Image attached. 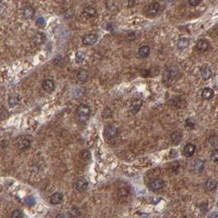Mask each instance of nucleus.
<instances>
[{
  "label": "nucleus",
  "instance_id": "1",
  "mask_svg": "<svg viewBox=\"0 0 218 218\" xmlns=\"http://www.w3.org/2000/svg\"><path fill=\"white\" fill-rule=\"evenodd\" d=\"M77 113H78V119L80 122H85L89 117L90 108L88 105L80 104L77 110Z\"/></svg>",
  "mask_w": 218,
  "mask_h": 218
},
{
  "label": "nucleus",
  "instance_id": "2",
  "mask_svg": "<svg viewBox=\"0 0 218 218\" xmlns=\"http://www.w3.org/2000/svg\"><path fill=\"white\" fill-rule=\"evenodd\" d=\"M160 10V4L158 3H154L148 5L146 9V15L148 16H154L158 13Z\"/></svg>",
  "mask_w": 218,
  "mask_h": 218
},
{
  "label": "nucleus",
  "instance_id": "3",
  "mask_svg": "<svg viewBox=\"0 0 218 218\" xmlns=\"http://www.w3.org/2000/svg\"><path fill=\"white\" fill-rule=\"evenodd\" d=\"M164 186V181L162 179H155L153 181L150 182L149 184V187H150L151 190L157 192L162 190Z\"/></svg>",
  "mask_w": 218,
  "mask_h": 218
},
{
  "label": "nucleus",
  "instance_id": "4",
  "mask_svg": "<svg viewBox=\"0 0 218 218\" xmlns=\"http://www.w3.org/2000/svg\"><path fill=\"white\" fill-rule=\"evenodd\" d=\"M209 48V43L208 41L207 40H204V39H202V40H199L196 43V46H195V49L198 52H203L208 50V49Z\"/></svg>",
  "mask_w": 218,
  "mask_h": 218
},
{
  "label": "nucleus",
  "instance_id": "5",
  "mask_svg": "<svg viewBox=\"0 0 218 218\" xmlns=\"http://www.w3.org/2000/svg\"><path fill=\"white\" fill-rule=\"evenodd\" d=\"M98 36L94 34H88L83 38V43L85 45H93L97 42Z\"/></svg>",
  "mask_w": 218,
  "mask_h": 218
},
{
  "label": "nucleus",
  "instance_id": "6",
  "mask_svg": "<svg viewBox=\"0 0 218 218\" xmlns=\"http://www.w3.org/2000/svg\"><path fill=\"white\" fill-rule=\"evenodd\" d=\"M87 187H88V181L85 178L78 179L77 181L76 182V190L80 192L85 190Z\"/></svg>",
  "mask_w": 218,
  "mask_h": 218
},
{
  "label": "nucleus",
  "instance_id": "7",
  "mask_svg": "<svg viewBox=\"0 0 218 218\" xmlns=\"http://www.w3.org/2000/svg\"><path fill=\"white\" fill-rule=\"evenodd\" d=\"M117 134H118V130L117 129V127H115L113 126H108L106 128V130H105V135L108 139H112L116 137Z\"/></svg>",
  "mask_w": 218,
  "mask_h": 218
},
{
  "label": "nucleus",
  "instance_id": "8",
  "mask_svg": "<svg viewBox=\"0 0 218 218\" xmlns=\"http://www.w3.org/2000/svg\"><path fill=\"white\" fill-rule=\"evenodd\" d=\"M42 87L43 89L46 91V92H52L53 91V89L55 88V85H54V82L52 81V80H49V79H47V80H44L42 83Z\"/></svg>",
  "mask_w": 218,
  "mask_h": 218
},
{
  "label": "nucleus",
  "instance_id": "9",
  "mask_svg": "<svg viewBox=\"0 0 218 218\" xmlns=\"http://www.w3.org/2000/svg\"><path fill=\"white\" fill-rule=\"evenodd\" d=\"M180 70L178 67L176 66H172L167 69V76L170 79H175L176 77L179 76Z\"/></svg>",
  "mask_w": 218,
  "mask_h": 218
},
{
  "label": "nucleus",
  "instance_id": "10",
  "mask_svg": "<svg viewBox=\"0 0 218 218\" xmlns=\"http://www.w3.org/2000/svg\"><path fill=\"white\" fill-rule=\"evenodd\" d=\"M195 149H196L195 145H192V144H188L184 148V155L186 157H191L194 154Z\"/></svg>",
  "mask_w": 218,
  "mask_h": 218
},
{
  "label": "nucleus",
  "instance_id": "11",
  "mask_svg": "<svg viewBox=\"0 0 218 218\" xmlns=\"http://www.w3.org/2000/svg\"><path fill=\"white\" fill-rule=\"evenodd\" d=\"M62 200H63V195L61 193H58V192L52 194L50 198V202L52 204H54V205L61 203Z\"/></svg>",
  "mask_w": 218,
  "mask_h": 218
},
{
  "label": "nucleus",
  "instance_id": "12",
  "mask_svg": "<svg viewBox=\"0 0 218 218\" xmlns=\"http://www.w3.org/2000/svg\"><path fill=\"white\" fill-rule=\"evenodd\" d=\"M215 93L213 91V89H210V88H206L203 90L202 92V98L205 100H209L214 97Z\"/></svg>",
  "mask_w": 218,
  "mask_h": 218
},
{
  "label": "nucleus",
  "instance_id": "13",
  "mask_svg": "<svg viewBox=\"0 0 218 218\" xmlns=\"http://www.w3.org/2000/svg\"><path fill=\"white\" fill-rule=\"evenodd\" d=\"M189 43H190V40L186 37H181L180 38L177 42V47L179 49L183 50V49H186L189 46Z\"/></svg>",
  "mask_w": 218,
  "mask_h": 218
},
{
  "label": "nucleus",
  "instance_id": "14",
  "mask_svg": "<svg viewBox=\"0 0 218 218\" xmlns=\"http://www.w3.org/2000/svg\"><path fill=\"white\" fill-rule=\"evenodd\" d=\"M200 74L204 80H208L212 76V70L209 67H203L200 70Z\"/></svg>",
  "mask_w": 218,
  "mask_h": 218
},
{
  "label": "nucleus",
  "instance_id": "15",
  "mask_svg": "<svg viewBox=\"0 0 218 218\" xmlns=\"http://www.w3.org/2000/svg\"><path fill=\"white\" fill-rule=\"evenodd\" d=\"M150 54V48L148 45H144L139 49V55L142 58H147Z\"/></svg>",
  "mask_w": 218,
  "mask_h": 218
},
{
  "label": "nucleus",
  "instance_id": "16",
  "mask_svg": "<svg viewBox=\"0 0 218 218\" xmlns=\"http://www.w3.org/2000/svg\"><path fill=\"white\" fill-rule=\"evenodd\" d=\"M23 15L25 18H31L34 15V9L31 6H26L23 11Z\"/></svg>",
  "mask_w": 218,
  "mask_h": 218
},
{
  "label": "nucleus",
  "instance_id": "17",
  "mask_svg": "<svg viewBox=\"0 0 218 218\" xmlns=\"http://www.w3.org/2000/svg\"><path fill=\"white\" fill-rule=\"evenodd\" d=\"M77 78L80 82H85L89 78V72L86 70H80L77 75Z\"/></svg>",
  "mask_w": 218,
  "mask_h": 218
},
{
  "label": "nucleus",
  "instance_id": "18",
  "mask_svg": "<svg viewBox=\"0 0 218 218\" xmlns=\"http://www.w3.org/2000/svg\"><path fill=\"white\" fill-rule=\"evenodd\" d=\"M84 15L86 17H88V18L94 17L96 15L95 9L94 7H87L84 10Z\"/></svg>",
  "mask_w": 218,
  "mask_h": 218
},
{
  "label": "nucleus",
  "instance_id": "19",
  "mask_svg": "<svg viewBox=\"0 0 218 218\" xmlns=\"http://www.w3.org/2000/svg\"><path fill=\"white\" fill-rule=\"evenodd\" d=\"M31 146V142L26 139H22L18 142V147L21 150H25Z\"/></svg>",
  "mask_w": 218,
  "mask_h": 218
},
{
  "label": "nucleus",
  "instance_id": "20",
  "mask_svg": "<svg viewBox=\"0 0 218 218\" xmlns=\"http://www.w3.org/2000/svg\"><path fill=\"white\" fill-rule=\"evenodd\" d=\"M217 182L215 180L213 179H210L208 180V181L206 182V184H205V187L208 191H212L215 190L217 188Z\"/></svg>",
  "mask_w": 218,
  "mask_h": 218
},
{
  "label": "nucleus",
  "instance_id": "21",
  "mask_svg": "<svg viewBox=\"0 0 218 218\" xmlns=\"http://www.w3.org/2000/svg\"><path fill=\"white\" fill-rule=\"evenodd\" d=\"M142 105V100L141 99H136L135 101H133V103L131 105V111H132L133 113H135V112H137L139 110V108L141 107Z\"/></svg>",
  "mask_w": 218,
  "mask_h": 218
},
{
  "label": "nucleus",
  "instance_id": "22",
  "mask_svg": "<svg viewBox=\"0 0 218 218\" xmlns=\"http://www.w3.org/2000/svg\"><path fill=\"white\" fill-rule=\"evenodd\" d=\"M171 138H172V141L173 142L175 145H177V144H179L180 142L181 141L182 139L181 133L179 132V131H175V132H174L172 134V136H171Z\"/></svg>",
  "mask_w": 218,
  "mask_h": 218
},
{
  "label": "nucleus",
  "instance_id": "23",
  "mask_svg": "<svg viewBox=\"0 0 218 218\" xmlns=\"http://www.w3.org/2000/svg\"><path fill=\"white\" fill-rule=\"evenodd\" d=\"M194 170H195V172H201L204 169V163H203L202 160H197L196 162L194 163Z\"/></svg>",
  "mask_w": 218,
  "mask_h": 218
},
{
  "label": "nucleus",
  "instance_id": "24",
  "mask_svg": "<svg viewBox=\"0 0 218 218\" xmlns=\"http://www.w3.org/2000/svg\"><path fill=\"white\" fill-rule=\"evenodd\" d=\"M19 103V99L16 96H10L8 98V104L11 108H13Z\"/></svg>",
  "mask_w": 218,
  "mask_h": 218
},
{
  "label": "nucleus",
  "instance_id": "25",
  "mask_svg": "<svg viewBox=\"0 0 218 218\" xmlns=\"http://www.w3.org/2000/svg\"><path fill=\"white\" fill-rule=\"evenodd\" d=\"M181 98H175V99H173V103H176V104H175V107L177 108H183L184 105V100H181Z\"/></svg>",
  "mask_w": 218,
  "mask_h": 218
},
{
  "label": "nucleus",
  "instance_id": "26",
  "mask_svg": "<svg viewBox=\"0 0 218 218\" xmlns=\"http://www.w3.org/2000/svg\"><path fill=\"white\" fill-rule=\"evenodd\" d=\"M85 59V53L83 52H77L76 53V60L77 62H80L82 61Z\"/></svg>",
  "mask_w": 218,
  "mask_h": 218
},
{
  "label": "nucleus",
  "instance_id": "27",
  "mask_svg": "<svg viewBox=\"0 0 218 218\" xmlns=\"http://www.w3.org/2000/svg\"><path fill=\"white\" fill-rule=\"evenodd\" d=\"M25 203L28 206H32L35 203V199L33 196H29L25 199Z\"/></svg>",
  "mask_w": 218,
  "mask_h": 218
},
{
  "label": "nucleus",
  "instance_id": "28",
  "mask_svg": "<svg viewBox=\"0 0 218 218\" xmlns=\"http://www.w3.org/2000/svg\"><path fill=\"white\" fill-rule=\"evenodd\" d=\"M43 40H44V35L41 33H39L35 35V38H34V40L37 43H41L43 42Z\"/></svg>",
  "mask_w": 218,
  "mask_h": 218
},
{
  "label": "nucleus",
  "instance_id": "29",
  "mask_svg": "<svg viewBox=\"0 0 218 218\" xmlns=\"http://www.w3.org/2000/svg\"><path fill=\"white\" fill-rule=\"evenodd\" d=\"M80 157L83 159H89L90 158V153L88 150H83L80 153Z\"/></svg>",
  "mask_w": 218,
  "mask_h": 218
},
{
  "label": "nucleus",
  "instance_id": "30",
  "mask_svg": "<svg viewBox=\"0 0 218 218\" xmlns=\"http://www.w3.org/2000/svg\"><path fill=\"white\" fill-rule=\"evenodd\" d=\"M211 158L214 162H218V149H215L212 152L211 154Z\"/></svg>",
  "mask_w": 218,
  "mask_h": 218
},
{
  "label": "nucleus",
  "instance_id": "31",
  "mask_svg": "<svg viewBox=\"0 0 218 218\" xmlns=\"http://www.w3.org/2000/svg\"><path fill=\"white\" fill-rule=\"evenodd\" d=\"M185 125H186L187 127L192 129V128H194V126H195V123H194V121L192 120V119H190V118H188L187 120H186V121H185Z\"/></svg>",
  "mask_w": 218,
  "mask_h": 218
},
{
  "label": "nucleus",
  "instance_id": "32",
  "mask_svg": "<svg viewBox=\"0 0 218 218\" xmlns=\"http://www.w3.org/2000/svg\"><path fill=\"white\" fill-rule=\"evenodd\" d=\"M201 1H202V0H188V3H189V5H190V6L194 7L197 6V5H199V4L201 3Z\"/></svg>",
  "mask_w": 218,
  "mask_h": 218
},
{
  "label": "nucleus",
  "instance_id": "33",
  "mask_svg": "<svg viewBox=\"0 0 218 218\" xmlns=\"http://www.w3.org/2000/svg\"><path fill=\"white\" fill-rule=\"evenodd\" d=\"M23 216H22V212L18 211V210H15L14 212H12V217L13 218H19V217H22Z\"/></svg>",
  "mask_w": 218,
  "mask_h": 218
},
{
  "label": "nucleus",
  "instance_id": "34",
  "mask_svg": "<svg viewBox=\"0 0 218 218\" xmlns=\"http://www.w3.org/2000/svg\"><path fill=\"white\" fill-rule=\"evenodd\" d=\"M36 22L38 25H44V23H45V21H44V19H43V17H39V18L37 19Z\"/></svg>",
  "mask_w": 218,
  "mask_h": 218
},
{
  "label": "nucleus",
  "instance_id": "35",
  "mask_svg": "<svg viewBox=\"0 0 218 218\" xmlns=\"http://www.w3.org/2000/svg\"><path fill=\"white\" fill-rule=\"evenodd\" d=\"M67 216L66 215H58L57 216V217H66Z\"/></svg>",
  "mask_w": 218,
  "mask_h": 218
}]
</instances>
